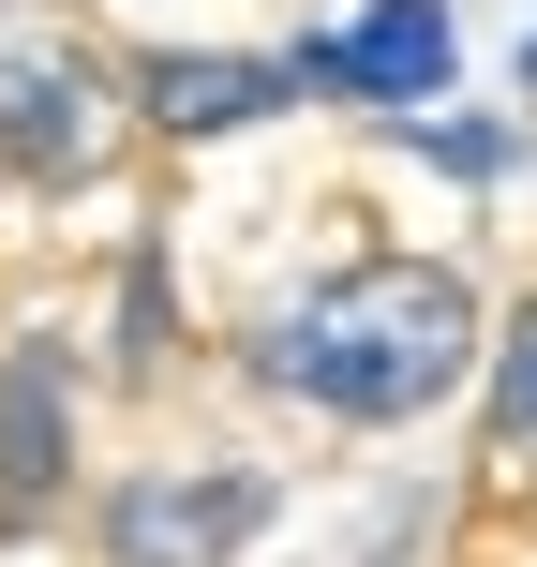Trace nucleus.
Here are the masks:
<instances>
[{
  "mask_svg": "<svg viewBox=\"0 0 537 567\" xmlns=\"http://www.w3.org/2000/svg\"><path fill=\"white\" fill-rule=\"evenodd\" d=\"M463 359H478V299H463V269H433V255L329 269L269 329V373L299 403H329V419H419V403L463 389Z\"/></svg>",
  "mask_w": 537,
  "mask_h": 567,
  "instance_id": "obj_1",
  "label": "nucleus"
},
{
  "mask_svg": "<svg viewBox=\"0 0 537 567\" xmlns=\"http://www.w3.org/2000/svg\"><path fill=\"white\" fill-rule=\"evenodd\" d=\"M255 523H269V478H255V463H149V478L105 493V553L120 567H225Z\"/></svg>",
  "mask_w": 537,
  "mask_h": 567,
  "instance_id": "obj_2",
  "label": "nucleus"
},
{
  "mask_svg": "<svg viewBox=\"0 0 537 567\" xmlns=\"http://www.w3.org/2000/svg\"><path fill=\"white\" fill-rule=\"evenodd\" d=\"M448 60H463L448 0H373L359 30L299 45V75H313V90H359V105H433V90H448Z\"/></svg>",
  "mask_w": 537,
  "mask_h": 567,
  "instance_id": "obj_3",
  "label": "nucleus"
},
{
  "mask_svg": "<svg viewBox=\"0 0 537 567\" xmlns=\"http://www.w3.org/2000/svg\"><path fill=\"white\" fill-rule=\"evenodd\" d=\"M0 150H30V165H90V150H105V90H90L60 45H0Z\"/></svg>",
  "mask_w": 537,
  "mask_h": 567,
  "instance_id": "obj_4",
  "label": "nucleus"
},
{
  "mask_svg": "<svg viewBox=\"0 0 537 567\" xmlns=\"http://www.w3.org/2000/svg\"><path fill=\"white\" fill-rule=\"evenodd\" d=\"M135 90H149V120H165V135H239V120H269V105H283V60H209V45H165Z\"/></svg>",
  "mask_w": 537,
  "mask_h": 567,
  "instance_id": "obj_5",
  "label": "nucleus"
},
{
  "mask_svg": "<svg viewBox=\"0 0 537 567\" xmlns=\"http://www.w3.org/2000/svg\"><path fill=\"white\" fill-rule=\"evenodd\" d=\"M0 493H60V359H0Z\"/></svg>",
  "mask_w": 537,
  "mask_h": 567,
  "instance_id": "obj_6",
  "label": "nucleus"
},
{
  "mask_svg": "<svg viewBox=\"0 0 537 567\" xmlns=\"http://www.w3.org/2000/svg\"><path fill=\"white\" fill-rule=\"evenodd\" d=\"M493 433L537 449V313H508V343H493Z\"/></svg>",
  "mask_w": 537,
  "mask_h": 567,
  "instance_id": "obj_7",
  "label": "nucleus"
}]
</instances>
